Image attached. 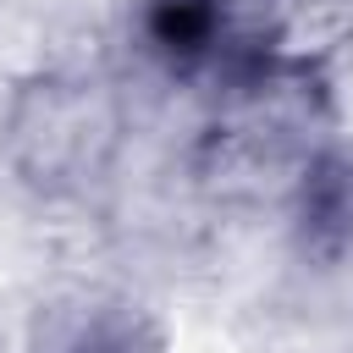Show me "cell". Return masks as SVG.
Listing matches in <instances>:
<instances>
[{
    "instance_id": "obj_1",
    "label": "cell",
    "mask_w": 353,
    "mask_h": 353,
    "mask_svg": "<svg viewBox=\"0 0 353 353\" xmlns=\"http://www.w3.org/2000/svg\"><path fill=\"white\" fill-rule=\"evenodd\" d=\"M121 149V99L88 72H39L6 105V160L39 199H83Z\"/></svg>"
},
{
    "instance_id": "obj_2",
    "label": "cell",
    "mask_w": 353,
    "mask_h": 353,
    "mask_svg": "<svg viewBox=\"0 0 353 353\" xmlns=\"http://www.w3.org/2000/svg\"><path fill=\"white\" fill-rule=\"evenodd\" d=\"M292 243L314 265H342L353 254V143L325 138L287 182Z\"/></svg>"
},
{
    "instance_id": "obj_3",
    "label": "cell",
    "mask_w": 353,
    "mask_h": 353,
    "mask_svg": "<svg viewBox=\"0 0 353 353\" xmlns=\"http://www.w3.org/2000/svg\"><path fill=\"white\" fill-rule=\"evenodd\" d=\"M138 44L171 77L226 72L237 44V0H138Z\"/></svg>"
},
{
    "instance_id": "obj_4",
    "label": "cell",
    "mask_w": 353,
    "mask_h": 353,
    "mask_svg": "<svg viewBox=\"0 0 353 353\" xmlns=\"http://www.w3.org/2000/svg\"><path fill=\"white\" fill-rule=\"evenodd\" d=\"M28 353H165L154 314L121 292H77L39 314Z\"/></svg>"
}]
</instances>
